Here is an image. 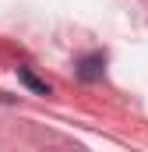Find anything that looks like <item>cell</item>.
<instances>
[{
  "label": "cell",
  "instance_id": "2",
  "mask_svg": "<svg viewBox=\"0 0 148 152\" xmlns=\"http://www.w3.org/2000/svg\"><path fill=\"white\" fill-rule=\"evenodd\" d=\"M18 78H21L36 96H49V92H53V88H49V81H42L39 75H32V67H18Z\"/></svg>",
  "mask_w": 148,
  "mask_h": 152
},
{
  "label": "cell",
  "instance_id": "1",
  "mask_svg": "<svg viewBox=\"0 0 148 152\" xmlns=\"http://www.w3.org/2000/svg\"><path fill=\"white\" fill-rule=\"evenodd\" d=\"M102 71H106V57H102V53H88V57H81L78 67H74V75L81 78V81H99Z\"/></svg>",
  "mask_w": 148,
  "mask_h": 152
}]
</instances>
